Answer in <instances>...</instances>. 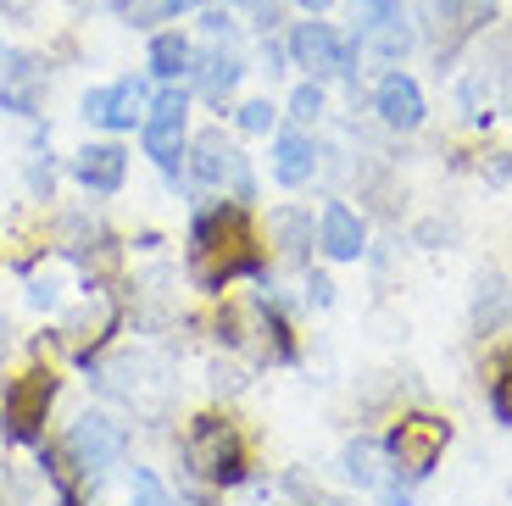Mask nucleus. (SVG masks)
<instances>
[{"instance_id": "nucleus-1", "label": "nucleus", "mask_w": 512, "mask_h": 506, "mask_svg": "<svg viewBox=\"0 0 512 506\" xmlns=\"http://www.w3.org/2000/svg\"><path fill=\"white\" fill-rule=\"evenodd\" d=\"M268 262H262V245H256V228L245 201H218L195 212L190 223V279L195 290L223 295L234 279H262Z\"/></svg>"}, {"instance_id": "nucleus-2", "label": "nucleus", "mask_w": 512, "mask_h": 506, "mask_svg": "<svg viewBox=\"0 0 512 506\" xmlns=\"http://www.w3.org/2000/svg\"><path fill=\"white\" fill-rule=\"evenodd\" d=\"M184 468L206 484V490H234V484L251 479V456H245V440L234 429V418L223 412H201V418L184 429Z\"/></svg>"}, {"instance_id": "nucleus-3", "label": "nucleus", "mask_w": 512, "mask_h": 506, "mask_svg": "<svg viewBox=\"0 0 512 506\" xmlns=\"http://www.w3.org/2000/svg\"><path fill=\"white\" fill-rule=\"evenodd\" d=\"M379 445H384V462H390V479L423 484L440 468V456H446L451 423L435 418V412H407V418L390 423V434H384Z\"/></svg>"}, {"instance_id": "nucleus-4", "label": "nucleus", "mask_w": 512, "mask_h": 506, "mask_svg": "<svg viewBox=\"0 0 512 506\" xmlns=\"http://www.w3.org/2000/svg\"><path fill=\"white\" fill-rule=\"evenodd\" d=\"M140 145L156 167H162L167 184H179L184 151H190V84H156L151 112L140 123Z\"/></svg>"}, {"instance_id": "nucleus-5", "label": "nucleus", "mask_w": 512, "mask_h": 506, "mask_svg": "<svg viewBox=\"0 0 512 506\" xmlns=\"http://www.w3.org/2000/svg\"><path fill=\"white\" fill-rule=\"evenodd\" d=\"M284 56L307 78H357L362 45L351 34H340L334 23H323V17H307V23H295L284 34Z\"/></svg>"}, {"instance_id": "nucleus-6", "label": "nucleus", "mask_w": 512, "mask_h": 506, "mask_svg": "<svg viewBox=\"0 0 512 506\" xmlns=\"http://www.w3.org/2000/svg\"><path fill=\"white\" fill-rule=\"evenodd\" d=\"M351 39L379 62H407L418 51V23L407 0H351Z\"/></svg>"}, {"instance_id": "nucleus-7", "label": "nucleus", "mask_w": 512, "mask_h": 506, "mask_svg": "<svg viewBox=\"0 0 512 506\" xmlns=\"http://www.w3.org/2000/svg\"><path fill=\"white\" fill-rule=\"evenodd\" d=\"M62 451L73 462L78 479H106L112 468H123L128 456V429L112 418V412H78L62 434Z\"/></svg>"}, {"instance_id": "nucleus-8", "label": "nucleus", "mask_w": 512, "mask_h": 506, "mask_svg": "<svg viewBox=\"0 0 512 506\" xmlns=\"http://www.w3.org/2000/svg\"><path fill=\"white\" fill-rule=\"evenodd\" d=\"M184 167L201 190H229L234 201H256V178H251V162L234 140H223V128H206L195 134L190 151H184Z\"/></svg>"}, {"instance_id": "nucleus-9", "label": "nucleus", "mask_w": 512, "mask_h": 506, "mask_svg": "<svg viewBox=\"0 0 512 506\" xmlns=\"http://www.w3.org/2000/svg\"><path fill=\"white\" fill-rule=\"evenodd\" d=\"M151 95H156V78H151V73H123V78H112V84L84 89L78 117H84V123H101L106 134H128V128L145 123V112H151Z\"/></svg>"}, {"instance_id": "nucleus-10", "label": "nucleus", "mask_w": 512, "mask_h": 506, "mask_svg": "<svg viewBox=\"0 0 512 506\" xmlns=\"http://www.w3.org/2000/svg\"><path fill=\"white\" fill-rule=\"evenodd\" d=\"M106 395L134 412L145 423H162L167 418V401H173V379H167V367L156 356H123L117 367H106Z\"/></svg>"}, {"instance_id": "nucleus-11", "label": "nucleus", "mask_w": 512, "mask_h": 506, "mask_svg": "<svg viewBox=\"0 0 512 506\" xmlns=\"http://www.w3.org/2000/svg\"><path fill=\"white\" fill-rule=\"evenodd\" d=\"M51 406H56V373H51V367H28L23 379H12V384H6V395H0L6 440L39 445V429H45V418H51Z\"/></svg>"}, {"instance_id": "nucleus-12", "label": "nucleus", "mask_w": 512, "mask_h": 506, "mask_svg": "<svg viewBox=\"0 0 512 506\" xmlns=\"http://www.w3.org/2000/svg\"><path fill=\"white\" fill-rule=\"evenodd\" d=\"M245 73H251V62L240 56V45H218V39H206V45H195V67H190V95H201L206 106H229L234 89L245 84Z\"/></svg>"}, {"instance_id": "nucleus-13", "label": "nucleus", "mask_w": 512, "mask_h": 506, "mask_svg": "<svg viewBox=\"0 0 512 506\" xmlns=\"http://www.w3.org/2000/svg\"><path fill=\"white\" fill-rule=\"evenodd\" d=\"M45 89H51V67L34 51H6V62H0V112L34 123L45 112Z\"/></svg>"}, {"instance_id": "nucleus-14", "label": "nucleus", "mask_w": 512, "mask_h": 506, "mask_svg": "<svg viewBox=\"0 0 512 506\" xmlns=\"http://www.w3.org/2000/svg\"><path fill=\"white\" fill-rule=\"evenodd\" d=\"M496 12L501 0H423V17H429V28L440 39V67H446V56H457L462 39L485 34L496 23Z\"/></svg>"}, {"instance_id": "nucleus-15", "label": "nucleus", "mask_w": 512, "mask_h": 506, "mask_svg": "<svg viewBox=\"0 0 512 506\" xmlns=\"http://www.w3.org/2000/svg\"><path fill=\"white\" fill-rule=\"evenodd\" d=\"M373 117H379L390 134H418L423 117H429V101H423V89L412 73H384L379 84H373Z\"/></svg>"}, {"instance_id": "nucleus-16", "label": "nucleus", "mask_w": 512, "mask_h": 506, "mask_svg": "<svg viewBox=\"0 0 512 506\" xmlns=\"http://www.w3.org/2000/svg\"><path fill=\"white\" fill-rule=\"evenodd\" d=\"M323 167V151L312 134H301V128H284V134H273V156H268V173L273 184H284V190H301V184H312Z\"/></svg>"}, {"instance_id": "nucleus-17", "label": "nucleus", "mask_w": 512, "mask_h": 506, "mask_svg": "<svg viewBox=\"0 0 512 506\" xmlns=\"http://www.w3.org/2000/svg\"><path fill=\"white\" fill-rule=\"evenodd\" d=\"M73 178L90 195H117L128 178V151L117 140H90L73 151Z\"/></svg>"}, {"instance_id": "nucleus-18", "label": "nucleus", "mask_w": 512, "mask_h": 506, "mask_svg": "<svg viewBox=\"0 0 512 506\" xmlns=\"http://www.w3.org/2000/svg\"><path fill=\"white\" fill-rule=\"evenodd\" d=\"M318 245H323L329 262H357V256L368 251V223H362L346 201H329L318 217Z\"/></svg>"}, {"instance_id": "nucleus-19", "label": "nucleus", "mask_w": 512, "mask_h": 506, "mask_svg": "<svg viewBox=\"0 0 512 506\" xmlns=\"http://www.w3.org/2000/svg\"><path fill=\"white\" fill-rule=\"evenodd\" d=\"M195 67V39L184 34V28H156L151 39H145V73L156 78V84H184Z\"/></svg>"}, {"instance_id": "nucleus-20", "label": "nucleus", "mask_w": 512, "mask_h": 506, "mask_svg": "<svg viewBox=\"0 0 512 506\" xmlns=\"http://www.w3.org/2000/svg\"><path fill=\"white\" fill-rule=\"evenodd\" d=\"M268 240H273V251H279L284 262L307 267L312 262V245H318L312 212H307V206H279V212H268Z\"/></svg>"}, {"instance_id": "nucleus-21", "label": "nucleus", "mask_w": 512, "mask_h": 506, "mask_svg": "<svg viewBox=\"0 0 512 506\" xmlns=\"http://www.w3.org/2000/svg\"><path fill=\"white\" fill-rule=\"evenodd\" d=\"M468 323L474 334H501L512 323V284L501 279L496 267H485L474 279V301H468Z\"/></svg>"}, {"instance_id": "nucleus-22", "label": "nucleus", "mask_w": 512, "mask_h": 506, "mask_svg": "<svg viewBox=\"0 0 512 506\" xmlns=\"http://www.w3.org/2000/svg\"><path fill=\"white\" fill-rule=\"evenodd\" d=\"M384 473H390V462H384L379 440H351L346 445V479L357 484V490H379Z\"/></svg>"}, {"instance_id": "nucleus-23", "label": "nucleus", "mask_w": 512, "mask_h": 506, "mask_svg": "<svg viewBox=\"0 0 512 506\" xmlns=\"http://www.w3.org/2000/svg\"><path fill=\"white\" fill-rule=\"evenodd\" d=\"M329 112V89H323V78H301V84L290 89V106H284V117L290 123H318V117Z\"/></svg>"}, {"instance_id": "nucleus-24", "label": "nucleus", "mask_w": 512, "mask_h": 506, "mask_svg": "<svg viewBox=\"0 0 512 506\" xmlns=\"http://www.w3.org/2000/svg\"><path fill=\"white\" fill-rule=\"evenodd\" d=\"M279 106L268 101V95H256V101H245V106H234V123H240V134H273L279 128Z\"/></svg>"}, {"instance_id": "nucleus-25", "label": "nucleus", "mask_w": 512, "mask_h": 506, "mask_svg": "<svg viewBox=\"0 0 512 506\" xmlns=\"http://www.w3.org/2000/svg\"><path fill=\"white\" fill-rule=\"evenodd\" d=\"M128 506H179V501L167 495V484L156 479L151 468H134V479H128Z\"/></svg>"}, {"instance_id": "nucleus-26", "label": "nucleus", "mask_w": 512, "mask_h": 506, "mask_svg": "<svg viewBox=\"0 0 512 506\" xmlns=\"http://www.w3.org/2000/svg\"><path fill=\"white\" fill-rule=\"evenodd\" d=\"M195 17H201V23H195V28H201V39H218V45H240V23L229 17V6H223V12H218V6H201Z\"/></svg>"}, {"instance_id": "nucleus-27", "label": "nucleus", "mask_w": 512, "mask_h": 506, "mask_svg": "<svg viewBox=\"0 0 512 506\" xmlns=\"http://www.w3.org/2000/svg\"><path fill=\"white\" fill-rule=\"evenodd\" d=\"M112 12L123 17L128 28H151V23H162V0H112Z\"/></svg>"}, {"instance_id": "nucleus-28", "label": "nucleus", "mask_w": 512, "mask_h": 506, "mask_svg": "<svg viewBox=\"0 0 512 506\" xmlns=\"http://www.w3.org/2000/svg\"><path fill=\"white\" fill-rule=\"evenodd\" d=\"M28 190H34L39 201H51V190H56V167H51V156H45V151L28 162Z\"/></svg>"}, {"instance_id": "nucleus-29", "label": "nucleus", "mask_w": 512, "mask_h": 506, "mask_svg": "<svg viewBox=\"0 0 512 506\" xmlns=\"http://www.w3.org/2000/svg\"><path fill=\"white\" fill-rule=\"evenodd\" d=\"M490 406H496L501 423H512V362L501 367L496 379H490Z\"/></svg>"}, {"instance_id": "nucleus-30", "label": "nucleus", "mask_w": 512, "mask_h": 506, "mask_svg": "<svg viewBox=\"0 0 512 506\" xmlns=\"http://www.w3.org/2000/svg\"><path fill=\"white\" fill-rule=\"evenodd\" d=\"M307 301H312V306H329V301H334V284L323 279V273H312V279H307Z\"/></svg>"}, {"instance_id": "nucleus-31", "label": "nucleus", "mask_w": 512, "mask_h": 506, "mask_svg": "<svg viewBox=\"0 0 512 506\" xmlns=\"http://www.w3.org/2000/svg\"><path fill=\"white\" fill-rule=\"evenodd\" d=\"M28 301H34V306H56V284L51 279H28Z\"/></svg>"}, {"instance_id": "nucleus-32", "label": "nucleus", "mask_w": 512, "mask_h": 506, "mask_svg": "<svg viewBox=\"0 0 512 506\" xmlns=\"http://www.w3.org/2000/svg\"><path fill=\"white\" fill-rule=\"evenodd\" d=\"M201 6H212V0H162L167 17H190V12H201Z\"/></svg>"}, {"instance_id": "nucleus-33", "label": "nucleus", "mask_w": 512, "mask_h": 506, "mask_svg": "<svg viewBox=\"0 0 512 506\" xmlns=\"http://www.w3.org/2000/svg\"><path fill=\"white\" fill-rule=\"evenodd\" d=\"M290 6H295V12H307V17H323L334 0H290Z\"/></svg>"}, {"instance_id": "nucleus-34", "label": "nucleus", "mask_w": 512, "mask_h": 506, "mask_svg": "<svg viewBox=\"0 0 512 506\" xmlns=\"http://www.w3.org/2000/svg\"><path fill=\"white\" fill-rule=\"evenodd\" d=\"M501 112L512 117V67H507V78H501Z\"/></svg>"}, {"instance_id": "nucleus-35", "label": "nucleus", "mask_w": 512, "mask_h": 506, "mask_svg": "<svg viewBox=\"0 0 512 506\" xmlns=\"http://www.w3.org/2000/svg\"><path fill=\"white\" fill-rule=\"evenodd\" d=\"M184 506H218V501H212V495H190Z\"/></svg>"}, {"instance_id": "nucleus-36", "label": "nucleus", "mask_w": 512, "mask_h": 506, "mask_svg": "<svg viewBox=\"0 0 512 506\" xmlns=\"http://www.w3.org/2000/svg\"><path fill=\"white\" fill-rule=\"evenodd\" d=\"M223 6H251V12H256V6H262V0H223Z\"/></svg>"}, {"instance_id": "nucleus-37", "label": "nucleus", "mask_w": 512, "mask_h": 506, "mask_svg": "<svg viewBox=\"0 0 512 506\" xmlns=\"http://www.w3.org/2000/svg\"><path fill=\"white\" fill-rule=\"evenodd\" d=\"M0 62H6V45H0Z\"/></svg>"}]
</instances>
